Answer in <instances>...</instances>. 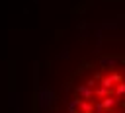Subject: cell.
<instances>
[{"mask_svg":"<svg viewBox=\"0 0 125 113\" xmlns=\"http://www.w3.org/2000/svg\"><path fill=\"white\" fill-rule=\"evenodd\" d=\"M70 113H125V64L111 62L78 88Z\"/></svg>","mask_w":125,"mask_h":113,"instance_id":"6da1fadb","label":"cell"}]
</instances>
